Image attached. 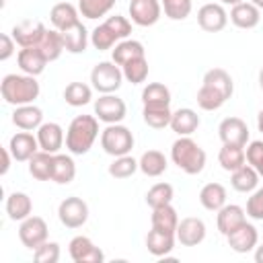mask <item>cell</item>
<instances>
[{"mask_svg":"<svg viewBox=\"0 0 263 263\" xmlns=\"http://www.w3.org/2000/svg\"><path fill=\"white\" fill-rule=\"evenodd\" d=\"M234 92L232 76L224 68H212L203 74L201 86L195 95L197 107L203 111H216L220 109Z\"/></svg>","mask_w":263,"mask_h":263,"instance_id":"6da1fadb","label":"cell"},{"mask_svg":"<svg viewBox=\"0 0 263 263\" xmlns=\"http://www.w3.org/2000/svg\"><path fill=\"white\" fill-rule=\"evenodd\" d=\"M41 92V86L37 82V76L31 74H6L0 82V95L4 99V103L12 105V107H21V105H29L33 103Z\"/></svg>","mask_w":263,"mask_h":263,"instance_id":"7a4b0ae2","label":"cell"},{"mask_svg":"<svg viewBox=\"0 0 263 263\" xmlns=\"http://www.w3.org/2000/svg\"><path fill=\"white\" fill-rule=\"evenodd\" d=\"M99 119L97 115H76L68 129H66V148L70 154L74 156H82L86 154L95 140L99 138Z\"/></svg>","mask_w":263,"mask_h":263,"instance_id":"3957f363","label":"cell"},{"mask_svg":"<svg viewBox=\"0 0 263 263\" xmlns=\"http://www.w3.org/2000/svg\"><path fill=\"white\" fill-rule=\"evenodd\" d=\"M171 160L183 173L199 175L205 166V150L191 136H179L171 146Z\"/></svg>","mask_w":263,"mask_h":263,"instance_id":"277c9868","label":"cell"},{"mask_svg":"<svg viewBox=\"0 0 263 263\" xmlns=\"http://www.w3.org/2000/svg\"><path fill=\"white\" fill-rule=\"evenodd\" d=\"M136 140L129 127L121 125V123H109L103 132H101V148L109 154V156H123L129 154L134 148Z\"/></svg>","mask_w":263,"mask_h":263,"instance_id":"5b68a950","label":"cell"},{"mask_svg":"<svg viewBox=\"0 0 263 263\" xmlns=\"http://www.w3.org/2000/svg\"><path fill=\"white\" fill-rule=\"evenodd\" d=\"M123 70L121 66H117L113 60L111 62H99L92 66L90 70V82L92 88L101 95H109L119 90V86L123 84Z\"/></svg>","mask_w":263,"mask_h":263,"instance_id":"8992f818","label":"cell"},{"mask_svg":"<svg viewBox=\"0 0 263 263\" xmlns=\"http://www.w3.org/2000/svg\"><path fill=\"white\" fill-rule=\"evenodd\" d=\"M58 218L66 228H80L88 220V203L82 197L70 195L60 201L58 205Z\"/></svg>","mask_w":263,"mask_h":263,"instance_id":"52a82bcc","label":"cell"},{"mask_svg":"<svg viewBox=\"0 0 263 263\" xmlns=\"http://www.w3.org/2000/svg\"><path fill=\"white\" fill-rule=\"evenodd\" d=\"M95 115L99 121L103 123H121L127 115V107H125V101L121 97H117L115 92H109V95H101L97 101H95Z\"/></svg>","mask_w":263,"mask_h":263,"instance_id":"ba28073f","label":"cell"},{"mask_svg":"<svg viewBox=\"0 0 263 263\" xmlns=\"http://www.w3.org/2000/svg\"><path fill=\"white\" fill-rule=\"evenodd\" d=\"M47 234H49V228H47V222L41 216L31 214L18 226V238H21L23 247H27L29 251H35L39 245H43L47 240Z\"/></svg>","mask_w":263,"mask_h":263,"instance_id":"9c48e42d","label":"cell"},{"mask_svg":"<svg viewBox=\"0 0 263 263\" xmlns=\"http://www.w3.org/2000/svg\"><path fill=\"white\" fill-rule=\"evenodd\" d=\"M129 18L138 27H152L160 21L162 4L160 0H129Z\"/></svg>","mask_w":263,"mask_h":263,"instance_id":"30bf717a","label":"cell"},{"mask_svg":"<svg viewBox=\"0 0 263 263\" xmlns=\"http://www.w3.org/2000/svg\"><path fill=\"white\" fill-rule=\"evenodd\" d=\"M68 253L74 263H103L105 261V253L88 236H82V234L70 240Z\"/></svg>","mask_w":263,"mask_h":263,"instance_id":"8fae6325","label":"cell"},{"mask_svg":"<svg viewBox=\"0 0 263 263\" xmlns=\"http://www.w3.org/2000/svg\"><path fill=\"white\" fill-rule=\"evenodd\" d=\"M197 25L205 33H220L228 25V12L224 4L208 2L197 10Z\"/></svg>","mask_w":263,"mask_h":263,"instance_id":"7c38bea8","label":"cell"},{"mask_svg":"<svg viewBox=\"0 0 263 263\" xmlns=\"http://www.w3.org/2000/svg\"><path fill=\"white\" fill-rule=\"evenodd\" d=\"M205 232H208L205 222H203L201 218L189 216V218L179 220L177 230H175V236H177V240H179L183 247H197V245L203 242Z\"/></svg>","mask_w":263,"mask_h":263,"instance_id":"4fadbf2b","label":"cell"},{"mask_svg":"<svg viewBox=\"0 0 263 263\" xmlns=\"http://www.w3.org/2000/svg\"><path fill=\"white\" fill-rule=\"evenodd\" d=\"M45 33H47V29L41 21H23V23L14 25L10 31V35L18 47H37L41 43V39L45 37Z\"/></svg>","mask_w":263,"mask_h":263,"instance_id":"5bb4252c","label":"cell"},{"mask_svg":"<svg viewBox=\"0 0 263 263\" xmlns=\"http://www.w3.org/2000/svg\"><path fill=\"white\" fill-rule=\"evenodd\" d=\"M218 136L222 144L247 146L249 144V125L240 117H226L218 125Z\"/></svg>","mask_w":263,"mask_h":263,"instance_id":"9a60e30c","label":"cell"},{"mask_svg":"<svg viewBox=\"0 0 263 263\" xmlns=\"http://www.w3.org/2000/svg\"><path fill=\"white\" fill-rule=\"evenodd\" d=\"M37 142H39V148L49 152V154H58L66 142V136H64V127L55 121H43L39 127H37Z\"/></svg>","mask_w":263,"mask_h":263,"instance_id":"2e32d148","label":"cell"},{"mask_svg":"<svg viewBox=\"0 0 263 263\" xmlns=\"http://www.w3.org/2000/svg\"><path fill=\"white\" fill-rule=\"evenodd\" d=\"M226 240L234 253H251L259 245V232L251 222H242L236 230L226 236Z\"/></svg>","mask_w":263,"mask_h":263,"instance_id":"e0dca14e","label":"cell"},{"mask_svg":"<svg viewBox=\"0 0 263 263\" xmlns=\"http://www.w3.org/2000/svg\"><path fill=\"white\" fill-rule=\"evenodd\" d=\"M8 150L12 154V158L16 162H29V158L41 150L39 148V142H37V136H33L31 132H16L10 140H8Z\"/></svg>","mask_w":263,"mask_h":263,"instance_id":"ac0fdd59","label":"cell"},{"mask_svg":"<svg viewBox=\"0 0 263 263\" xmlns=\"http://www.w3.org/2000/svg\"><path fill=\"white\" fill-rule=\"evenodd\" d=\"M216 226L220 230V234L228 236L232 230H236L242 222H247V210L236 205V203H226L216 212Z\"/></svg>","mask_w":263,"mask_h":263,"instance_id":"d6986e66","label":"cell"},{"mask_svg":"<svg viewBox=\"0 0 263 263\" xmlns=\"http://www.w3.org/2000/svg\"><path fill=\"white\" fill-rule=\"evenodd\" d=\"M230 23L238 29H255L261 21V8H257L253 2H238L230 8Z\"/></svg>","mask_w":263,"mask_h":263,"instance_id":"ffe728a7","label":"cell"},{"mask_svg":"<svg viewBox=\"0 0 263 263\" xmlns=\"http://www.w3.org/2000/svg\"><path fill=\"white\" fill-rule=\"evenodd\" d=\"M16 62H18L21 72L31 74V76L43 74V70L47 66V58L43 55V51L39 47H21L16 53Z\"/></svg>","mask_w":263,"mask_h":263,"instance_id":"44dd1931","label":"cell"},{"mask_svg":"<svg viewBox=\"0 0 263 263\" xmlns=\"http://www.w3.org/2000/svg\"><path fill=\"white\" fill-rule=\"evenodd\" d=\"M12 123L18 127V129H25V132H37V127L43 123V111L29 103V105H21V107H14L12 111Z\"/></svg>","mask_w":263,"mask_h":263,"instance_id":"7402d4cb","label":"cell"},{"mask_svg":"<svg viewBox=\"0 0 263 263\" xmlns=\"http://www.w3.org/2000/svg\"><path fill=\"white\" fill-rule=\"evenodd\" d=\"M201 119L197 115V111L189 109V107H181L177 111H173V117H171V129L177 134V136H191L193 132H197Z\"/></svg>","mask_w":263,"mask_h":263,"instance_id":"603a6c76","label":"cell"},{"mask_svg":"<svg viewBox=\"0 0 263 263\" xmlns=\"http://www.w3.org/2000/svg\"><path fill=\"white\" fill-rule=\"evenodd\" d=\"M78 16H80V10L70 2H58L49 10V21H51L53 29H58V31H66L72 25H76L80 21Z\"/></svg>","mask_w":263,"mask_h":263,"instance_id":"cb8c5ba5","label":"cell"},{"mask_svg":"<svg viewBox=\"0 0 263 263\" xmlns=\"http://www.w3.org/2000/svg\"><path fill=\"white\" fill-rule=\"evenodd\" d=\"M175 240H177L175 232H164V230L152 228L146 234V249L154 257H166L175 249Z\"/></svg>","mask_w":263,"mask_h":263,"instance_id":"d4e9b609","label":"cell"},{"mask_svg":"<svg viewBox=\"0 0 263 263\" xmlns=\"http://www.w3.org/2000/svg\"><path fill=\"white\" fill-rule=\"evenodd\" d=\"M4 210L8 214V218L12 222H23L25 218L31 216L33 212V201L27 193L23 191H12L8 197H6V203H4Z\"/></svg>","mask_w":263,"mask_h":263,"instance_id":"484cf974","label":"cell"},{"mask_svg":"<svg viewBox=\"0 0 263 263\" xmlns=\"http://www.w3.org/2000/svg\"><path fill=\"white\" fill-rule=\"evenodd\" d=\"M259 179H261V177H259V173H257L255 166L242 164L240 168L232 171V175H230V185H232V189L238 191V193H253V191L259 187Z\"/></svg>","mask_w":263,"mask_h":263,"instance_id":"4316f807","label":"cell"},{"mask_svg":"<svg viewBox=\"0 0 263 263\" xmlns=\"http://www.w3.org/2000/svg\"><path fill=\"white\" fill-rule=\"evenodd\" d=\"M62 37H64L66 51H70V53H82V51H86V45L90 43V33L86 31V27L80 21L76 25H72L70 29L62 31Z\"/></svg>","mask_w":263,"mask_h":263,"instance_id":"83f0119b","label":"cell"},{"mask_svg":"<svg viewBox=\"0 0 263 263\" xmlns=\"http://www.w3.org/2000/svg\"><path fill=\"white\" fill-rule=\"evenodd\" d=\"M142 55H146L144 45L138 39H129V37L119 41V43H115V47L111 49V60L117 66H123L129 60H136V58H142Z\"/></svg>","mask_w":263,"mask_h":263,"instance_id":"f1b7e54d","label":"cell"},{"mask_svg":"<svg viewBox=\"0 0 263 263\" xmlns=\"http://www.w3.org/2000/svg\"><path fill=\"white\" fill-rule=\"evenodd\" d=\"M226 187L222 183H205L199 191V203L208 212H218L222 205H226Z\"/></svg>","mask_w":263,"mask_h":263,"instance_id":"f546056e","label":"cell"},{"mask_svg":"<svg viewBox=\"0 0 263 263\" xmlns=\"http://www.w3.org/2000/svg\"><path fill=\"white\" fill-rule=\"evenodd\" d=\"M53 173V154L45 150H37L29 158V175L37 181H51Z\"/></svg>","mask_w":263,"mask_h":263,"instance_id":"4dcf8cb0","label":"cell"},{"mask_svg":"<svg viewBox=\"0 0 263 263\" xmlns=\"http://www.w3.org/2000/svg\"><path fill=\"white\" fill-rule=\"evenodd\" d=\"M76 177V162L70 154H53V173L51 181L58 185H68Z\"/></svg>","mask_w":263,"mask_h":263,"instance_id":"1f68e13d","label":"cell"},{"mask_svg":"<svg viewBox=\"0 0 263 263\" xmlns=\"http://www.w3.org/2000/svg\"><path fill=\"white\" fill-rule=\"evenodd\" d=\"M218 162L224 171L232 173L236 168H240L242 164H247V154H245V146H234V144H222L220 152H218Z\"/></svg>","mask_w":263,"mask_h":263,"instance_id":"d6a6232c","label":"cell"},{"mask_svg":"<svg viewBox=\"0 0 263 263\" xmlns=\"http://www.w3.org/2000/svg\"><path fill=\"white\" fill-rule=\"evenodd\" d=\"M138 164H140V171H142L146 177H160V175L166 171L168 160H166V156H164L160 150H146V152L140 156Z\"/></svg>","mask_w":263,"mask_h":263,"instance_id":"836d02e7","label":"cell"},{"mask_svg":"<svg viewBox=\"0 0 263 263\" xmlns=\"http://www.w3.org/2000/svg\"><path fill=\"white\" fill-rule=\"evenodd\" d=\"M150 222H152V228H158V230H164V232H175L177 224H179V216H177V210L171 203H166V205H160V208L152 210Z\"/></svg>","mask_w":263,"mask_h":263,"instance_id":"e575fe53","label":"cell"},{"mask_svg":"<svg viewBox=\"0 0 263 263\" xmlns=\"http://www.w3.org/2000/svg\"><path fill=\"white\" fill-rule=\"evenodd\" d=\"M37 47L43 51V55L47 58V62H55V60L66 51L62 31H58V29H47L45 37L41 39V43H39Z\"/></svg>","mask_w":263,"mask_h":263,"instance_id":"d590c367","label":"cell"},{"mask_svg":"<svg viewBox=\"0 0 263 263\" xmlns=\"http://www.w3.org/2000/svg\"><path fill=\"white\" fill-rule=\"evenodd\" d=\"M142 103L148 107H166L171 105V90L162 82H148L142 90Z\"/></svg>","mask_w":263,"mask_h":263,"instance_id":"8d00e7d4","label":"cell"},{"mask_svg":"<svg viewBox=\"0 0 263 263\" xmlns=\"http://www.w3.org/2000/svg\"><path fill=\"white\" fill-rule=\"evenodd\" d=\"M64 101L70 107H84L92 101V86L84 82H70L64 88Z\"/></svg>","mask_w":263,"mask_h":263,"instance_id":"74e56055","label":"cell"},{"mask_svg":"<svg viewBox=\"0 0 263 263\" xmlns=\"http://www.w3.org/2000/svg\"><path fill=\"white\" fill-rule=\"evenodd\" d=\"M142 117H144V123H146L148 127L164 129V127L171 125L173 111H171V105H166V107H148V105H144Z\"/></svg>","mask_w":263,"mask_h":263,"instance_id":"f35d334b","label":"cell"},{"mask_svg":"<svg viewBox=\"0 0 263 263\" xmlns=\"http://www.w3.org/2000/svg\"><path fill=\"white\" fill-rule=\"evenodd\" d=\"M113 6H115V0H78V10L88 21L109 14Z\"/></svg>","mask_w":263,"mask_h":263,"instance_id":"ab89813d","label":"cell"},{"mask_svg":"<svg viewBox=\"0 0 263 263\" xmlns=\"http://www.w3.org/2000/svg\"><path fill=\"white\" fill-rule=\"evenodd\" d=\"M121 70H123V78H125L127 82H132V84H142V82H146V78H148V60H146V55L136 58V60H129L127 64L121 66Z\"/></svg>","mask_w":263,"mask_h":263,"instance_id":"60d3db41","label":"cell"},{"mask_svg":"<svg viewBox=\"0 0 263 263\" xmlns=\"http://www.w3.org/2000/svg\"><path fill=\"white\" fill-rule=\"evenodd\" d=\"M107 171H109V175L115 177V179H127V177H132L136 171H140V164H138V160H136L134 156L123 154V156H115Z\"/></svg>","mask_w":263,"mask_h":263,"instance_id":"b9f144b4","label":"cell"},{"mask_svg":"<svg viewBox=\"0 0 263 263\" xmlns=\"http://www.w3.org/2000/svg\"><path fill=\"white\" fill-rule=\"evenodd\" d=\"M173 195H175V189L171 183H156L152 185L148 191H146V203L154 210V208H160V205H166L173 201Z\"/></svg>","mask_w":263,"mask_h":263,"instance_id":"7bdbcfd3","label":"cell"},{"mask_svg":"<svg viewBox=\"0 0 263 263\" xmlns=\"http://www.w3.org/2000/svg\"><path fill=\"white\" fill-rule=\"evenodd\" d=\"M90 43H92L95 49L105 51V49H113L115 43H119V39L115 37V33H113V31L107 27V23L103 21L101 25H97V27L92 29V33H90Z\"/></svg>","mask_w":263,"mask_h":263,"instance_id":"ee69618b","label":"cell"},{"mask_svg":"<svg viewBox=\"0 0 263 263\" xmlns=\"http://www.w3.org/2000/svg\"><path fill=\"white\" fill-rule=\"evenodd\" d=\"M160 4L171 21H185L193 8V0H160Z\"/></svg>","mask_w":263,"mask_h":263,"instance_id":"f6af8a7d","label":"cell"},{"mask_svg":"<svg viewBox=\"0 0 263 263\" xmlns=\"http://www.w3.org/2000/svg\"><path fill=\"white\" fill-rule=\"evenodd\" d=\"M33 259L37 263H58L60 261V245L53 240H45L33 251Z\"/></svg>","mask_w":263,"mask_h":263,"instance_id":"bcb514c9","label":"cell"},{"mask_svg":"<svg viewBox=\"0 0 263 263\" xmlns=\"http://www.w3.org/2000/svg\"><path fill=\"white\" fill-rule=\"evenodd\" d=\"M247 216L253 220H263V187H257L247 199Z\"/></svg>","mask_w":263,"mask_h":263,"instance_id":"7dc6e473","label":"cell"},{"mask_svg":"<svg viewBox=\"0 0 263 263\" xmlns=\"http://www.w3.org/2000/svg\"><path fill=\"white\" fill-rule=\"evenodd\" d=\"M245 154H247V162H249L251 166H257V164L263 160V140H253V142H249Z\"/></svg>","mask_w":263,"mask_h":263,"instance_id":"c3c4849f","label":"cell"},{"mask_svg":"<svg viewBox=\"0 0 263 263\" xmlns=\"http://www.w3.org/2000/svg\"><path fill=\"white\" fill-rule=\"evenodd\" d=\"M0 41H2V47H0V62H6V60L14 53L16 41H14L12 35H8V33H4V35L0 37Z\"/></svg>","mask_w":263,"mask_h":263,"instance_id":"681fc988","label":"cell"},{"mask_svg":"<svg viewBox=\"0 0 263 263\" xmlns=\"http://www.w3.org/2000/svg\"><path fill=\"white\" fill-rule=\"evenodd\" d=\"M10 158H12V154H10L8 146L2 148V166H0V175H6V173H8V168H10Z\"/></svg>","mask_w":263,"mask_h":263,"instance_id":"f907efd6","label":"cell"},{"mask_svg":"<svg viewBox=\"0 0 263 263\" xmlns=\"http://www.w3.org/2000/svg\"><path fill=\"white\" fill-rule=\"evenodd\" d=\"M255 261L257 263H263V242L255 247Z\"/></svg>","mask_w":263,"mask_h":263,"instance_id":"816d5d0a","label":"cell"},{"mask_svg":"<svg viewBox=\"0 0 263 263\" xmlns=\"http://www.w3.org/2000/svg\"><path fill=\"white\" fill-rule=\"evenodd\" d=\"M257 129L263 134V109L257 113Z\"/></svg>","mask_w":263,"mask_h":263,"instance_id":"f5cc1de1","label":"cell"},{"mask_svg":"<svg viewBox=\"0 0 263 263\" xmlns=\"http://www.w3.org/2000/svg\"><path fill=\"white\" fill-rule=\"evenodd\" d=\"M238 2H242V0H220V4H228V6H234Z\"/></svg>","mask_w":263,"mask_h":263,"instance_id":"db71d44e","label":"cell"},{"mask_svg":"<svg viewBox=\"0 0 263 263\" xmlns=\"http://www.w3.org/2000/svg\"><path fill=\"white\" fill-rule=\"evenodd\" d=\"M259 88L263 90V66H261V70H259Z\"/></svg>","mask_w":263,"mask_h":263,"instance_id":"11a10c76","label":"cell"},{"mask_svg":"<svg viewBox=\"0 0 263 263\" xmlns=\"http://www.w3.org/2000/svg\"><path fill=\"white\" fill-rule=\"evenodd\" d=\"M255 168H257V173H259V177H263V160H261V162H259V164H257Z\"/></svg>","mask_w":263,"mask_h":263,"instance_id":"9f6ffc18","label":"cell"},{"mask_svg":"<svg viewBox=\"0 0 263 263\" xmlns=\"http://www.w3.org/2000/svg\"><path fill=\"white\" fill-rule=\"evenodd\" d=\"M249 2H253L257 8H261V10H263V0H249Z\"/></svg>","mask_w":263,"mask_h":263,"instance_id":"6f0895ef","label":"cell"}]
</instances>
